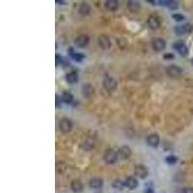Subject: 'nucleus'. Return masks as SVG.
<instances>
[{
    "label": "nucleus",
    "mask_w": 193,
    "mask_h": 193,
    "mask_svg": "<svg viewBox=\"0 0 193 193\" xmlns=\"http://www.w3.org/2000/svg\"><path fill=\"white\" fill-rule=\"evenodd\" d=\"M103 160L107 164H114L118 160V155L115 151H113L111 149L106 150L104 155H103Z\"/></svg>",
    "instance_id": "obj_1"
},
{
    "label": "nucleus",
    "mask_w": 193,
    "mask_h": 193,
    "mask_svg": "<svg viewBox=\"0 0 193 193\" xmlns=\"http://www.w3.org/2000/svg\"><path fill=\"white\" fill-rule=\"evenodd\" d=\"M118 83L117 80L112 76H106L103 79V87L107 91H114L117 89Z\"/></svg>",
    "instance_id": "obj_2"
},
{
    "label": "nucleus",
    "mask_w": 193,
    "mask_h": 193,
    "mask_svg": "<svg viewBox=\"0 0 193 193\" xmlns=\"http://www.w3.org/2000/svg\"><path fill=\"white\" fill-rule=\"evenodd\" d=\"M166 74L172 78H178L183 74V70L176 65H172L166 69Z\"/></svg>",
    "instance_id": "obj_3"
},
{
    "label": "nucleus",
    "mask_w": 193,
    "mask_h": 193,
    "mask_svg": "<svg viewBox=\"0 0 193 193\" xmlns=\"http://www.w3.org/2000/svg\"><path fill=\"white\" fill-rule=\"evenodd\" d=\"M59 128L62 132L68 133L73 128V122L68 118H63L59 123Z\"/></svg>",
    "instance_id": "obj_4"
},
{
    "label": "nucleus",
    "mask_w": 193,
    "mask_h": 193,
    "mask_svg": "<svg viewBox=\"0 0 193 193\" xmlns=\"http://www.w3.org/2000/svg\"><path fill=\"white\" fill-rule=\"evenodd\" d=\"M98 42H99V46H101L103 50H107V49H109L111 47V41L108 36H106V35L99 36L98 38Z\"/></svg>",
    "instance_id": "obj_5"
},
{
    "label": "nucleus",
    "mask_w": 193,
    "mask_h": 193,
    "mask_svg": "<svg viewBox=\"0 0 193 193\" xmlns=\"http://www.w3.org/2000/svg\"><path fill=\"white\" fill-rule=\"evenodd\" d=\"M134 174L135 176L139 177L140 179H145L149 175V170L145 165H143V164H138V165L134 167Z\"/></svg>",
    "instance_id": "obj_6"
},
{
    "label": "nucleus",
    "mask_w": 193,
    "mask_h": 193,
    "mask_svg": "<svg viewBox=\"0 0 193 193\" xmlns=\"http://www.w3.org/2000/svg\"><path fill=\"white\" fill-rule=\"evenodd\" d=\"M173 47L176 49V50L179 52V54L182 56H187L188 55V47L183 44V42L180 41V42H176L173 45Z\"/></svg>",
    "instance_id": "obj_7"
},
{
    "label": "nucleus",
    "mask_w": 193,
    "mask_h": 193,
    "mask_svg": "<svg viewBox=\"0 0 193 193\" xmlns=\"http://www.w3.org/2000/svg\"><path fill=\"white\" fill-rule=\"evenodd\" d=\"M117 155L118 159H127L131 155V149L128 146H123L118 150Z\"/></svg>",
    "instance_id": "obj_8"
},
{
    "label": "nucleus",
    "mask_w": 193,
    "mask_h": 193,
    "mask_svg": "<svg viewBox=\"0 0 193 193\" xmlns=\"http://www.w3.org/2000/svg\"><path fill=\"white\" fill-rule=\"evenodd\" d=\"M160 23H161L160 18L156 15H152L148 18V25L151 27L152 29H158L160 26Z\"/></svg>",
    "instance_id": "obj_9"
},
{
    "label": "nucleus",
    "mask_w": 193,
    "mask_h": 193,
    "mask_svg": "<svg viewBox=\"0 0 193 193\" xmlns=\"http://www.w3.org/2000/svg\"><path fill=\"white\" fill-rule=\"evenodd\" d=\"M89 41H90V39H89V37L87 35H80L74 40V42L78 47L83 48V47L88 46Z\"/></svg>",
    "instance_id": "obj_10"
},
{
    "label": "nucleus",
    "mask_w": 193,
    "mask_h": 193,
    "mask_svg": "<svg viewBox=\"0 0 193 193\" xmlns=\"http://www.w3.org/2000/svg\"><path fill=\"white\" fill-rule=\"evenodd\" d=\"M147 144L149 146H151L153 148H156L159 146V134H156V133H152V134H150L149 136L147 137Z\"/></svg>",
    "instance_id": "obj_11"
},
{
    "label": "nucleus",
    "mask_w": 193,
    "mask_h": 193,
    "mask_svg": "<svg viewBox=\"0 0 193 193\" xmlns=\"http://www.w3.org/2000/svg\"><path fill=\"white\" fill-rule=\"evenodd\" d=\"M153 48L155 49V51H161L163 50L164 48L166 46V42L163 39L161 38H155L154 41H153Z\"/></svg>",
    "instance_id": "obj_12"
},
{
    "label": "nucleus",
    "mask_w": 193,
    "mask_h": 193,
    "mask_svg": "<svg viewBox=\"0 0 193 193\" xmlns=\"http://www.w3.org/2000/svg\"><path fill=\"white\" fill-rule=\"evenodd\" d=\"M125 183H126V187L130 189H135L138 187V182L134 177H127Z\"/></svg>",
    "instance_id": "obj_13"
},
{
    "label": "nucleus",
    "mask_w": 193,
    "mask_h": 193,
    "mask_svg": "<svg viewBox=\"0 0 193 193\" xmlns=\"http://www.w3.org/2000/svg\"><path fill=\"white\" fill-rule=\"evenodd\" d=\"M94 87H93V85L91 84H85L83 85V87H82V95L84 97H86V98H90L93 94H94Z\"/></svg>",
    "instance_id": "obj_14"
},
{
    "label": "nucleus",
    "mask_w": 193,
    "mask_h": 193,
    "mask_svg": "<svg viewBox=\"0 0 193 193\" xmlns=\"http://www.w3.org/2000/svg\"><path fill=\"white\" fill-rule=\"evenodd\" d=\"M70 188L74 193H80L83 190V184L80 181L78 180H74L71 182L70 183Z\"/></svg>",
    "instance_id": "obj_15"
},
{
    "label": "nucleus",
    "mask_w": 193,
    "mask_h": 193,
    "mask_svg": "<svg viewBox=\"0 0 193 193\" xmlns=\"http://www.w3.org/2000/svg\"><path fill=\"white\" fill-rule=\"evenodd\" d=\"M103 180L99 178H94L92 179V180L90 181V187L91 188H94V189H98V188H101L103 187Z\"/></svg>",
    "instance_id": "obj_16"
},
{
    "label": "nucleus",
    "mask_w": 193,
    "mask_h": 193,
    "mask_svg": "<svg viewBox=\"0 0 193 193\" xmlns=\"http://www.w3.org/2000/svg\"><path fill=\"white\" fill-rule=\"evenodd\" d=\"M66 80L70 84H74L78 81V74L76 71H70V73L67 74L66 75Z\"/></svg>",
    "instance_id": "obj_17"
},
{
    "label": "nucleus",
    "mask_w": 193,
    "mask_h": 193,
    "mask_svg": "<svg viewBox=\"0 0 193 193\" xmlns=\"http://www.w3.org/2000/svg\"><path fill=\"white\" fill-rule=\"evenodd\" d=\"M105 7L107 10L113 12V11H116L118 9L119 3L117 0H107V1L105 2Z\"/></svg>",
    "instance_id": "obj_18"
},
{
    "label": "nucleus",
    "mask_w": 193,
    "mask_h": 193,
    "mask_svg": "<svg viewBox=\"0 0 193 193\" xmlns=\"http://www.w3.org/2000/svg\"><path fill=\"white\" fill-rule=\"evenodd\" d=\"M159 3H160V5H163V6H167L168 8L172 9V10H175L179 7V2L174 1V0H170V1L169 0H167V1L163 0V1H159Z\"/></svg>",
    "instance_id": "obj_19"
},
{
    "label": "nucleus",
    "mask_w": 193,
    "mask_h": 193,
    "mask_svg": "<svg viewBox=\"0 0 193 193\" xmlns=\"http://www.w3.org/2000/svg\"><path fill=\"white\" fill-rule=\"evenodd\" d=\"M127 8L131 12L136 13L140 9V3L138 1H134V0H132V1H128L127 2Z\"/></svg>",
    "instance_id": "obj_20"
},
{
    "label": "nucleus",
    "mask_w": 193,
    "mask_h": 193,
    "mask_svg": "<svg viewBox=\"0 0 193 193\" xmlns=\"http://www.w3.org/2000/svg\"><path fill=\"white\" fill-rule=\"evenodd\" d=\"M91 12V7L88 3H82L79 7V13L82 16H88Z\"/></svg>",
    "instance_id": "obj_21"
},
{
    "label": "nucleus",
    "mask_w": 193,
    "mask_h": 193,
    "mask_svg": "<svg viewBox=\"0 0 193 193\" xmlns=\"http://www.w3.org/2000/svg\"><path fill=\"white\" fill-rule=\"evenodd\" d=\"M61 99L62 101L65 103H71L74 101V96L70 94V92H64L63 94H62V97H61Z\"/></svg>",
    "instance_id": "obj_22"
},
{
    "label": "nucleus",
    "mask_w": 193,
    "mask_h": 193,
    "mask_svg": "<svg viewBox=\"0 0 193 193\" xmlns=\"http://www.w3.org/2000/svg\"><path fill=\"white\" fill-rule=\"evenodd\" d=\"M112 187L118 190H123L126 187V183L121 180H116V181H114Z\"/></svg>",
    "instance_id": "obj_23"
},
{
    "label": "nucleus",
    "mask_w": 193,
    "mask_h": 193,
    "mask_svg": "<svg viewBox=\"0 0 193 193\" xmlns=\"http://www.w3.org/2000/svg\"><path fill=\"white\" fill-rule=\"evenodd\" d=\"M182 28H183V34H189L193 31V25L191 23H185L182 25Z\"/></svg>",
    "instance_id": "obj_24"
},
{
    "label": "nucleus",
    "mask_w": 193,
    "mask_h": 193,
    "mask_svg": "<svg viewBox=\"0 0 193 193\" xmlns=\"http://www.w3.org/2000/svg\"><path fill=\"white\" fill-rule=\"evenodd\" d=\"M71 56V58H73L74 61H76V62H81L84 58H85V56L83 55V54H81V53H76V52H74L73 54L70 55Z\"/></svg>",
    "instance_id": "obj_25"
},
{
    "label": "nucleus",
    "mask_w": 193,
    "mask_h": 193,
    "mask_svg": "<svg viewBox=\"0 0 193 193\" xmlns=\"http://www.w3.org/2000/svg\"><path fill=\"white\" fill-rule=\"evenodd\" d=\"M177 161H178V158H177V156H175V155H168L166 158V162L168 164H171V165L175 164Z\"/></svg>",
    "instance_id": "obj_26"
},
{
    "label": "nucleus",
    "mask_w": 193,
    "mask_h": 193,
    "mask_svg": "<svg viewBox=\"0 0 193 193\" xmlns=\"http://www.w3.org/2000/svg\"><path fill=\"white\" fill-rule=\"evenodd\" d=\"M118 46H120L121 49H124L126 46H127V40L122 38V39H119L118 40Z\"/></svg>",
    "instance_id": "obj_27"
},
{
    "label": "nucleus",
    "mask_w": 193,
    "mask_h": 193,
    "mask_svg": "<svg viewBox=\"0 0 193 193\" xmlns=\"http://www.w3.org/2000/svg\"><path fill=\"white\" fill-rule=\"evenodd\" d=\"M172 18L177 21H182V20L184 19V16L181 15V14H174V15L172 16Z\"/></svg>",
    "instance_id": "obj_28"
},
{
    "label": "nucleus",
    "mask_w": 193,
    "mask_h": 193,
    "mask_svg": "<svg viewBox=\"0 0 193 193\" xmlns=\"http://www.w3.org/2000/svg\"><path fill=\"white\" fill-rule=\"evenodd\" d=\"M174 30H175V33H176L178 36H182V35H183V28H182V25H181V26H175Z\"/></svg>",
    "instance_id": "obj_29"
},
{
    "label": "nucleus",
    "mask_w": 193,
    "mask_h": 193,
    "mask_svg": "<svg viewBox=\"0 0 193 193\" xmlns=\"http://www.w3.org/2000/svg\"><path fill=\"white\" fill-rule=\"evenodd\" d=\"M163 58L165 60H173L175 58V55L173 53H165L163 55Z\"/></svg>",
    "instance_id": "obj_30"
},
{
    "label": "nucleus",
    "mask_w": 193,
    "mask_h": 193,
    "mask_svg": "<svg viewBox=\"0 0 193 193\" xmlns=\"http://www.w3.org/2000/svg\"><path fill=\"white\" fill-rule=\"evenodd\" d=\"M55 62H56V66H58L60 64V62H62V57L59 54L55 55Z\"/></svg>",
    "instance_id": "obj_31"
},
{
    "label": "nucleus",
    "mask_w": 193,
    "mask_h": 193,
    "mask_svg": "<svg viewBox=\"0 0 193 193\" xmlns=\"http://www.w3.org/2000/svg\"><path fill=\"white\" fill-rule=\"evenodd\" d=\"M182 193H193V188L192 187H185L183 189Z\"/></svg>",
    "instance_id": "obj_32"
},
{
    "label": "nucleus",
    "mask_w": 193,
    "mask_h": 193,
    "mask_svg": "<svg viewBox=\"0 0 193 193\" xmlns=\"http://www.w3.org/2000/svg\"><path fill=\"white\" fill-rule=\"evenodd\" d=\"M56 107H59L60 105V97L58 95H56Z\"/></svg>",
    "instance_id": "obj_33"
},
{
    "label": "nucleus",
    "mask_w": 193,
    "mask_h": 193,
    "mask_svg": "<svg viewBox=\"0 0 193 193\" xmlns=\"http://www.w3.org/2000/svg\"><path fill=\"white\" fill-rule=\"evenodd\" d=\"M56 3L59 4V5H64V4H66V1H60V0H56Z\"/></svg>",
    "instance_id": "obj_34"
},
{
    "label": "nucleus",
    "mask_w": 193,
    "mask_h": 193,
    "mask_svg": "<svg viewBox=\"0 0 193 193\" xmlns=\"http://www.w3.org/2000/svg\"><path fill=\"white\" fill-rule=\"evenodd\" d=\"M149 3H152L153 5H155V1H151V0H148Z\"/></svg>",
    "instance_id": "obj_35"
},
{
    "label": "nucleus",
    "mask_w": 193,
    "mask_h": 193,
    "mask_svg": "<svg viewBox=\"0 0 193 193\" xmlns=\"http://www.w3.org/2000/svg\"><path fill=\"white\" fill-rule=\"evenodd\" d=\"M146 193H153V191H152L151 189H150V190H149L148 192H146Z\"/></svg>",
    "instance_id": "obj_36"
},
{
    "label": "nucleus",
    "mask_w": 193,
    "mask_h": 193,
    "mask_svg": "<svg viewBox=\"0 0 193 193\" xmlns=\"http://www.w3.org/2000/svg\"><path fill=\"white\" fill-rule=\"evenodd\" d=\"M192 63H193V61H192Z\"/></svg>",
    "instance_id": "obj_37"
}]
</instances>
